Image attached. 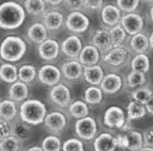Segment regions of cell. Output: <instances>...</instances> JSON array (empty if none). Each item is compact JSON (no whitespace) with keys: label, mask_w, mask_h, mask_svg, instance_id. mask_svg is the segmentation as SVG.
Returning a JSON list of instances; mask_svg holds the SVG:
<instances>
[{"label":"cell","mask_w":153,"mask_h":151,"mask_svg":"<svg viewBox=\"0 0 153 151\" xmlns=\"http://www.w3.org/2000/svg\"><path fill=\"white\" fill-rule=\"evenodd\" d=\"M21 142L13 135L0 141V151H20Z\"/></svg>","instance_id":"cell-39"},{"label":"cell","mask_w":153,"mask_h":151,"mask_svg":"<svg viewBox=\"0 0 153 151\" xmlns=\"http://www.w3.org/2000/svg\"><path fill=\"white\" fill-rule=\"evenodd\" d=\"M44 124L49 131L55 134L62 133L67 126V118L62 112L53 111L46 114Z\"/></svg>","instance_id":"cell-12"},{"label":"cell","mask_w":153,"mask_h":151,"mask_svg":"<svg viewBox=\"0 0 153 151\" xmlns=\"http://www.w3.org/2000/svg\"><path fill=\"white\" fill-rule=\"evenodd\" d=\"M62 3L63 2L62 1V0H59V1H51V0H46V1H45L46 5H51V6H58V5H61Z\"/></svg>","instance_id":"cell-47"},{"label":"cell","mask_w":153,"mask_h":151,"mask_svg":"<svg viewBox=\"0 0 153 151\" xmlns=\"http://www.w3.org/2000/svg\"><path fill=\"white\" fill-rule=\"evenodd\" d=\"M103 92L97 86H89L84 92V102L89 105H98L102 102Z\"/></svg>","instance_id":"cell-31"},{"label":"cell","mask_w":153,"mask_h":151,"mask_svg":"<svg viewBox=\"0 0 153 151\" xmlns=\"http://www.w3.org/2000/svg\"><path fill=\"white\" fill-rule=\"evenodd\" d=\"M109 32L111 40V44H113V47L122 46V44H124L127 38V33L124 30V28L122 27V26L118 24L113 27H111L109 30Z\"/></svg>","instance_id":"cell-35"},{"label":"cell","mask_w":153,"mask_h":151,"mask_svg":"<svg viewBox=\"0 0 153 151\" xmlns=\"http://www.w3.org/2000/svg\"><path fill=\"white\" fill-rule=\"evenodd\" d=\"M26 151H44L43 148L39 147V146H34V147H29L27 148Z\"/></svg>","instance_id":"cell-48"},{"label":"cell","mask_w":153,"mask_h":151,"mask_svg":"<svg viewBox=\"0 0 153 151\" xmlns=\"http://www.w3.org/2000/svg\"><path fill=\"white\" fill-rule=\"evenodd\" d=\"M64 24L67 30L79 34L85 32L89 28L90 19L81 11H72L67 15Z\"/></svg>","instance_id":"cell-8"},{"label":"cell","mask_w":153,"mask_h":151,"mask_svg":"<svg viewBox=\"0 0 153 151\" xmlns=\"http://www.w3.org/2000/svg\"><path fill=\"white\" fill-rule=\"evenodd\" d=\"M104 76L105 74L102 67L98 64L83 68V78L86 82L89 83L91 86L100 85Z\"/></svg>","instance_id":"cell-23"},{"label":"cell","mask_w":153,"mask_h":151,"mask_svg":"<svg viewBox=\"0 0 153 151\" xmlns=\"http://www.w3.org/2000/svg\"><path fill=\"white\" fill-rule=\"evenodd\" d=\"M131 59L129 52L123 46L113 47L103 56V62L111 68L123 67Z\"/></svg>","instance_id":"cell-7"},{"label":"cell","mask_w":153,"mask_h":151,"mask_svg":"<svg viewBox=\"0 0 153 151\" xmlns=\"http://www.w3.org/2000/svg\"><path fill=\"white\" fill-rule=\"evenodd\" d=\"M144 144L145 147H149L153 148V127H149L144 133Z\"/></svg>","instance_id":"cell-45"},{"label":"cell","mask_w":153,"mask_h":151,"mask_svg":"<svg viewBox=\"0 0 153 151\" xmlns=\"http://www.w3.org/2000/svg\"><path fill=\"white\" fill-rule=\"evenodd\" d=\"M62 142L61 139L56 135H49L44 138L42 141V146L44 151H61L62 150Z\"/></svg>","instance_id":"cell-37"},{"label":"cell","mask_w":153,"mask_h":151,"mask_svg":"<svg viewBox=\"0 0 153 151\" xmlns=\"http://www.w3.org/2000/svg\"><path fill=\"white\" fill-rule=\"evenodd\" d=\"M64 22V16L62 13L59 10H50L48 13H45L43 17V24L46 30L51 31L61 30Z\"/></svg>","instance_id":"cell-21"},{"label":"cell","mask_w":153,"mask_h":151,"mask_svg":"<svg viewBox=\"0 0 153 151\" xmlns=\"http://www.w3.org/2000/svg\"><path fill=\"white\" fill-rule=\"evenodd\" d=\"M116 147H118L116 137L107 132H103L97 135L94 141L95 151H114Z\"/></svg>","instance_id":"cell-20"},{"label":"cell","mask_w":153,"mask_h":151,"mask_svg":"<svg viewBox=\"0 0 153 151\" xmlns=\"http://www.w3.org/2000/svg\"><path fill=\"white\" fill-rule=\"evenodd\" d=\"M131 71L146 74L150 69V60L146 54H136L131 61Z\"/></svg>","instance_id":"cell-29"},{"label":"cell","mask_w":153,"mask_h":151,"mask_svg":"<svg viewBox=\"0 0 153 151\" xmlns=\"http://www.w3.org/2000/svg\"><path fill=\"white\" fill-rule=\"evenodd\" d=\"M92 44L97 47L100 53L106 54L113 48V44L108 30L98 28L92 37Z\"/></svg>","instance_id":"cell-17"},{"label":"cell","mask_w":153,"mask_h":151,"mask_svg":"<svg viewBox=\"0 0 153 151\" xmlns=\"http://www.w3.org/2000/svg\"><path fill=\"white\" fill-rule=\"evenodd\" d=\"M146 113V110L144 104H141L136 101H129L127 106V119L131 122L134 120H139L144 118Z\"/></svg>","instance_id":"cell-27"},{"label":"cell","mask_w":153,"mask_h":151,"mask_svg":"<svg viewBox=\"0 0 153 151\" xmlns=\"http://www.w3.org/2000/svg\"><path fill=\"white\" fill-rule=\"evenodd\" d=\"M115 5L121 10V13L124 11L126 13H131L139 7L140 1L139 0H118L115 2Z\"/></svg>","instance_id":"cell-40"},{"label":"cell","mask_w":153,"mask_h":151,"mask_svg":"<svg viewBox=\"0 0 153 151\" xmlns=\"http://www.w3.org/2000/svg\"><path fill=\"white\" fill-rule=\"evenodd\" d=\"M123 87V79L121 76L115 73H110L104 76L100 83V89L106 95H114Z\"/></svg>","instance_id":"cell-16"},{"label":"cell","mask_w":153,"mask_h":151,"mask_svg":"<svg viewBox=\"0 0 153 151\" xmlns=\"http://www.w3.org/2000/svg\"><path fill=\"white\" fill-rule=\"evenodd\" d=\"M149 16H150V19H151V21L153 22V5L150 7V9H149Z\"/></svg>","instance_id":"cell-51"},{"label":"cell","mask_w":153,"mask_h":151,"mask_svg":"<svg viewBox=\"0 0 153 151\" xmlns=\"http://www.w3.org/2000/svg\"><path fill=\"white\" fill-rule=\"evenodd\" d=\"M100 16L103 24L111 28L119 24L122 13L115 4H105L101 9Z\"/></svg>","instance_id":"cell-15"},{"label":"cell","mask_w":153,"mask_h":151,"mask_svg":"<svg viewBox=\"0 0 153 151\" xmlns=\"http://www.w3.org/2000/svg\"><path fill=\"white\" fill-rule=\"evenodd\" d=\"M28 96V87L26 83L18 80L10 84L9 88V97L15 103L27 100Z\"/></svg>","instance_id":"cell-24"},{"label":"cell","mask_w":153,"mask_h":151,"mask_svg":"<svg viewBox=\"0 0 153 151\" xmlns=\"http://www.w3.org/2000/svg\"><path fill=\"white\" fill-rule=\"evenodd\" d=\"M20 118L24 123L37 126L44 123L48 114L45 104L38 99H27L20 106Z\"/></svg>","instance_id":"cell-3"},{"label":"cell","mask_w":153,"mask_h":151,"mask_svg":"<svg viewBox=\"0 0 153 151\" xmlns=\"http://www.w3.org/2000/svg\"><path fill=\"white\" fill-rule=\"evenodd\" d=\"M63 4L65 7L72 11H81L82 9H84V0H78V1H71V0H66Z\"/></svg>","instance_id":"cell-43"},{"label":"cell","mask_w":153,"mask_h":151,"mask_svg":"<svg viewBox=\"0 0 153 151\" xmlns=\"http://www.w3.org/2000/svg\"><path fill=\"white\" fill-rule=\"evenodd\" d=\"M145 107L146 110V113L153 115V95L149 97V99L146 101V103L145 104Z\"/></svg>","instance_id":"cell-46"},{"label":"cell","mask_w":153,"mask_h":151,"mask_svg":"<svg viewBox=\"0 0 153 151\" xmlns=\"http://www.w3.org/2000/svg\"><path fill=\"white\" fill-rule=\"evenodd\" d=\"M27 36L32 43L41 44L48 39V30H46L43 23L36 22L29 26L27 31Z\"/></svg>","instance_id":"cell-22"},{"label":"cell","mask_w":153,"mask_h":151,"mask_svg":"<svg viewBox=\"0 0 153 151\" xmlns=\"http://www.w3.org/2000/svg\"><path fill=\"white\" fill-rule=\"evenodd\" d=\"M17 115L16 103L10 99L0 101V118L6 121H13Z\"/></svg>","instance_id":"cell-28"},{"label":"cell","mask_w":153,"mask_h":151,"mask_svg":"<svg viewBox=\"0 0 153 151\" xmlns=\"http://www.w3.org/2000/svg\"><path fill=\"white\" fill-rule=\"evenodd\" d=\"M24 9L33 16H41L45 13L46 4L44 0H27L24 2Z\"/></svg>","instance_id":"cell-32"},{"label":"cell","mask_w":153,"mask_h":151,"mask_svg":"<svg viewBox=\"0 0 153 151\" xmlns=\"http://www.w3.org/2000/svg\"><path fill=\"white\" fill-rule=\"evenodd\" d=\"M0 78L9 84H13L18 81V68L9 62L3 63L0 66Z\"/></svg>","instance_id":"cell-26"},{"label":"cell","mask_w":153,"mask_h":151,"mask_svg":"<svg viewBox=\"0 0 153 151\" xmlns=\"http://www.w3.org/2000/svg\"><path fill=\"white\" fill-rule=\"evenodd\" d=\"M26 19V10L20 4L9 1L0 5V27L6 30H16Z\"/></svg>","instance_id":"cell-1"},{"label":"cell","mask_w":153,"mask_h":151,"mask_svg":"<svg viewBox=\"0 0 153 151\" xmlns=\"http://www.w3.org/2000/svg\"><path fill=\"white\" fill-rule=\"evenodd\" d=\"M116 141L118 147L131 151H139L145 146L143 134L137 130H128L123 135L118 134L116 136Z\"/></svg>","instance_id":"cell-4"},{"label":"cell","mask_w":153,"mask_h":151,"mask_svg":"<svg viewBox=\"0 0 153 151\" xmlns=\"http://www.w3.org/2000/svg\"><path fill=\"white\" fill-rule=\"evenodd\" d=\"M11 135L16 137L20 142L27 141L30 138L31 129L29 127V125L24 123L23 121L16 122L11 129Z\"/></svg>","instance_id":"cell-33"},{"label":"cell","mask_w":153,"mask_h":151,"mask_svg":"<svg viewBox=\"0 0 153 151\" xmlns=\"http://www.w3.org/2000/svg\"><path fill=\"white\" fill-rule=\"evenodd\" d=\"M103 123L110 129H124L126 127V113L118 106H111L105 111Z\"/></svg>","instance_id":"cell-6"},{"label":"cell","mask_w":153,"mask_h":151,"mask_svg":"<svg viewBox=\"0 0 153 151\" xmlns=\"http://www.w3.org/2000/svg\"><path fill=\"white\" fill-rule=\"evenodd\" d=\"M99 60H100V52L93 44L84 45L78 58V61L83 67L97 65Z\"/></svg>","instance_id":"cell-18"},{"label":"cell","mask_w":153,"mask_h":151,"mask_svg":"<svg viewBox=\"0 0 153 151\" xmlns=\"http://www.w3.org/2000/svg\"><path fill=\"white\" fill-rule=\"evenodd\" d=\"M11 129L13 126L10 124L9 121L0 118V141L11 135Z\"/></svg>","instance_id":"cell-42"},{"label":"cell","mask_w":153,"mask_h":151,"mask_svg":"<svg viewBox=\"0 0 153 151\" xmlns=\"http://www.w3.org/2000/svg\"><path fill=\"white\" fill-rule=\"evenodd\" d=\"M75 131L81 140L90 141L96 137L97 133V123L92 116L76 120L75 124Z\"/></svg>","instance_id":"cell-5"},{"label":"cell","mask_w":153,"mask_h":151,"mask_svg":"<svg viewBox=\"0 0 153 151\" xmlns=\"http://www.w3.org/2000/svg\"><path fill=\"white\" fill-rule=\"evenodd\" d=\"M119 24L124 28L127 34L131 36H134L136 34L142 32L145 26V21L142 15L136 13H131L122 15Z\"/></svg>","instance_id":"cell-10"},{"label":"cell","mask_w":153,"mask_h":151,"mask_svg":"<svg viewBox=\"0 0 153 151\" xmlns=\"http://www.w3.org/2000/svg\"><path fill=\"white\" fill-rule=\"evenodd\" d=\"M153 95V91L148 86H142L139 87V88L135 89L132 93H131V99L133 101L139 102L141 104H145L146 103L149 99V97Z\"/></svg>","instance_id":"cell-36"},{"label":"cell","mask_w":153,"mask_h":151,"mask_svg":"<svg viewBox=\"0 0 153 151\" xmlns=\"http://www.w3.org/2000/svg\"><path fill=\"white\" fill-rule=\"evenodd\" d=\"M49 99L53 104L61 108L69 107L72 100V94L68 87L63 83H58L51 87L49 91Z\"/></svg>","instance_id":"cell-9"},{"label":"cell","mask_w":153,"mask_h":151,"mask_svg":"<svg viewBox=\"0 0 153 151\" xmlns=\"http://www.w3.org/2000/svg\"><path fill=\"white\" fill-rule=\"evenodd\" d=\"M37 77L41 83L53 87L60 83L62 78V71L56 65L45 64L39 69Z\"/></svg>","instance_id":"cell-11"},{"label":"cell","mask_w":153,"mask_h":151,"mask_svg":"<svg viewBox=\"0 0 153 151\" xmlns=\"http://www.w3.org/2000/svg\"><path fill=\"white\" fill-rule=\"evenodd\" d=\"M83 66L78 60L67 61L62 65V75L67 80L74 81L83 77Z\"/></svg>","instance_id":"cell-19"},{"label":"cell","mask_w":153,"mask_h":151,"mask_svg":"<svg viewBox=\"0 0 153 151\" xmlns=\"http://www.w3.org/2000/svg\"><path fill=\"white\" fill-rule=\"evenodd\" d=\"M37 75V69L32 64H24L18 69V78L26 84L31 83Z\"/></svg>","instance_id":"cell-34"},{"label":"cell","mask_w":153,"mask_h":151,"mask_svg":"<svg viewBox=\"0 0 153 151\" xmlns=\"http://www.w3.org/2000/svg\"><path fill=\"white\" fill-rule=\"evenodd\" d=\"M83 48L82 41L78 35H70L63 40L61 45L62 53L72 60H78L80 52Z\"/></svg>","instance_id":"cell-13"},{"label":"cell","mask_w":153,"mask_h":151,"mask_svg":"<svg viewBox=\"0 0 153 151\" xmlns=\"http://www.w3.org/2000/svg\"><path fill=\"white\" fill-rule=\"evenodd\" d=\"M139 151H153V148L152 147H145L144 146Z\"/></svg>","instance_id":"cell-50"},{"label":"cell","mask_w":153,"mask_h":151,"mask_svg":"<svg viewBox=\"0 0 153 151\" xmlns=\"http://www.w3.org/2000/svg\"><path fill=\"white\" fill-rule=\"evenodd\" d=\"M105 5V2L96 0V1H91V0H84V9L89 10H101Z\"/></svg>","instance_id":"cell-44"},{"label":"cell","mask_w":153,"mask_h":151,"mask_svg":"<svg viewBox=\"0 0 153 151\" xmlns=\"http://www.w3.org/2000/svg\"><path fill=\"white\" fill-rule=\"evenodd\" d=\"M62 151H84V144L78 138H70L62 144Z\"/></svg>","instance_id":"cell-41"},{"label":"cell","mask_w":153,"mask_h":151,"mask_svg":"<svg viewBox=\"0 0 153 151\" xmlns=\"http://www.w3.org/2000/svg\"><path fill=\"white\" fill-rule=\"evenodd\" d=\"M146 81V74L131 71L127 76V84L129 88H139V87L144 86Z\"/></svg>","instance_id":"cell-38"},{"label":"cell","mask_w":153,"mask_h":151,"mask_svg":"<svg viewBox=\"0 0 153 151\" xmlns=\"http://www.w3.org/2000/svg\"><path fill=\"white\" fill-rule=\"evenodd\" d=\"M149 47L151 49H153V31L150 33V35L149 36Z\"/></svg>","instance_id":"cell-49"},{"label":"cell","mask_w":153,"mask_h":151,"mask_svg":"<svg viewBox=\"0 0 153 151\" xmlns=\"http://www.w3.org/2000/svg\"><path fill=\"white\" fill-rule=\"evenodd\" d=\"M61 51V44L55 39H48L39 44L38 53L42 60L51 61L57 59Z\"/></svg>","instance_id":"cell-14"},{"label":"cell","mask_w":153,"mask_h":151,"mask_svg":"<svg viewBox=\"0 0 153 151\" xmlns=\"http://www.w3.org/2000/svg\"><path fill=\"white\" fill-rule=\"evenodd\" d=\"M129 46L133 52L136 54H146V52L149 48V36L145 33L140 32L134 36H131Z\"/></svg>","instance_id":"cell-25"},{"label":"cell","mask_w":153,"mask_h":151,"mask_svg":"<svg viewBox=\"0 0 153 151\" xmlns=\"http://www.w3.org/2000/svg\"><path fill=\"white\" fill-rule=\"evenodd\" d=\"M27 44L19 36H7L0 44V58L9 63L20 61L27 52Z\"/></svg>","instance_id":"cell-2"},{"label":"cell","mask_w":153,"mask_h":151,"mask_svg":"<svg viewBox=\"0 0 153 151\" xmlns=\"http://www.w3.org/2000/svg\"><path fill=\"white\" fill-rule=\"evenodd\" d=\"M69 114L76 119H81L89 116V107L82 100H76L71 103L68 107Z\"/></svg>","instance_id":"cell-30"}]
</instances>
